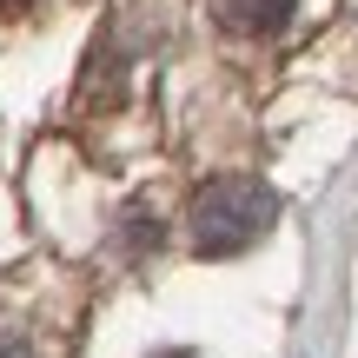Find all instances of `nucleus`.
<instances>
[{
    "mask_svg": "<svg viewBox=\"0 0 358 358\" xmlns=\"http://www.w3.org/2000/svg\"><path fill=\"white\" fill-rule=\"evenodd\" d=\"M0 358H34V352H27V345H13V338H7V345H0Z\"/></svg>",
    "mask_w": 358,
    "mask_h": 358,
    "instance_id": "nucleus-3",
    "label": "nucleus"
},
{
    "mask_svg": "<svg viewBox=\"0 0 358 358\" xmlns=\"http://www.w3.org/2000/svg\"><path fill=\"white\" fill-rule=\"evenodd\" d=\"M272 213H279V199H272L259 179H213V186L192 199V245H199L206 259H232L245 252L252 239H266Z\"/></svg>",
    "mask_w": 358,
    "mask_h": 358,
    "instance_id": "nucleus-1",
    "label": "nucleus"
},
{
    "mask_svg": "<svg viewBox=\"0 0 358 358\" xmlns=\"http://www.w3.org/2000/svg\"><path fill=\"white\" fill-rule=\"evenodd\" d=\"M299 0H219V20L232 27V34H279L285 20H292Z\"/></svg>",
    "mask_w": 358,
    "mask_h": 358,
    "instance_id": "nucleus-2",
    "label": "nucleus"
},
{
    "mask_svg": "<svg viewBox=\"0 0 358 358\" xmlns=\"http://www.w3.org/2000/svg\"><path fill=\"white\" fill-rule=\"evenodd\" d=\"M159 358H199V352H159Z\"/></svg>",
    "mask_w": 358,
    "mask_h": 358,
    "instance_id": "nucleus-4",
    "label": "nucleus"
}]
</instances>
